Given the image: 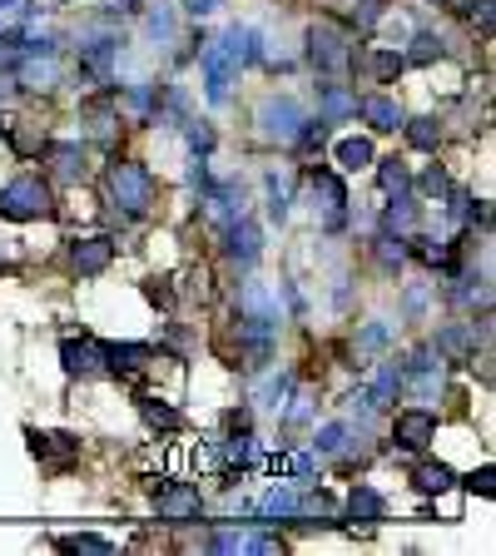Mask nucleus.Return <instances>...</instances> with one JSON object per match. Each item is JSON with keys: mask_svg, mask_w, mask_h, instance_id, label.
Wrapping results in <instances>:
<instances>
[{"mask_svg": "<svg viewBox=\"0 0 496 556\" xmlns=\"http://www.w3.org/2000/svg\"><path fill=\"white\" fill-rule=\"evenodd\" d=\"M0 214L15 219V224H30V219H55V194L45 179L35 174H20L0 189Z\"/></svg>", "mask_w": 496, "mask_h": 556, "instance_id": "nucleus-1", "label": "nucleus"}, {"mask_svg": "<svg viewBox=\"0 0 496 556\" xmlns=\"http://www.w3.org/2000/svg\"><path fill=\"white\" fill-rule=\"evenodd\" d=\"M248 30H229L224 40H214L209 50H204V80H209V100L214 105H224L229 100V85H234V70L244 65L248 55Z\"/></svg>", "mask_w": 496, "mask_h": 556, "instance_id": "nucleus-2", "label": "nucleus"}, {"mask_svg": "<svg viewBox=\"0 0 496 556\" xmlns=\"http://www.w3.org/2000/svg\"><path fill=\"white\" fill-rule=\"evenodd\" d=\"M105 189H110V204L124 209V214H144L149 199H154V179H149V169H144V164H129V159H115V164H110Z\"/></svg>", "mask_w": 496, "mask_h": 556, "instance_id": "nucleus-3", "label": "nucleus"}, {"mask_svg": "<svg viewBox=\"0 0 496 556\" xmlns=\"http://www.w3.org/2000/svg\"><path fill=\"white\" fill-rule=\"evenodd\" d=\"M308 60H313L318 70L348 65V30H343L338 20H318V25L308 30Z\"/></svg>", "mask_w": 496, "mask_h": 556, "instance_id": "nucleus-4", "label": "nucleus"}, {"mask_svg": "<svg viewBox=\"0 0 496 556\" xmlns=\"http://www.w3.org/2000/svg\"><path fill=\"white\" fill-rule=\"evenodd\" d=\"M392 437H397V447H407V452H422V447L437 437V417L427 413V408H407V413H397V427H392Z\"/></svg>", "mask_w": 496, "mask_h": 556, "instance_id": "nucleus-5", "label": "nucleus"}, {"mask_svg": "<svg viewBox=\"0 0 496 556\" xmlns=\"http://www.w3.org/2000/svg\"><path fill=\"white\" fill-rule=\"evenodd\" d=\"M258 120H263V135L268 139H298L303 135V125H308L303 110H298L293 100H268Z\"/></svg>", "mask_w": 496, "mask_h": 556, "instance_id": "nucleus-6", "label": "nucleus"}, {"mask_svg": "<svg viewBox=\"0 0 496 556\" xmlns=\"http://www.w3.org/2000/svg\"><path fill=\"white\" fill-rule=\"evenodd\" d=\"M110 259H115V239H105V234H100V239H75V249H70V269L85 278L105 274Z\"/></svg>", "mask_w": 496, "mask_h": 556, "instance_id": "nucleus-7", "label": "nucleus"}, {"mask_svg": "<svg viewBox=\"0 0 496 556\" xmlns=\"http://www.w3.org/2000/svg\"><path fill=\"white\" fill-rule=\"evenodd\" d=\"M199 512H204V502H199V492L189 482H174V487L159 492V517L164 522H194Z\"/></svg>", "mask_w": 496, "mask_h": 556, "instance_id": "nucleus-8", "label": "nucleus"}, {"mask_svg": "<svg viewBox=\"0 0 496 556\" xmlns=\"http://www.w3.org/2000/svg\"><path fill=\"white\" fill-rule=\"evenodd\" d=\"M60 358H65V373H75V378H95V373L105 368V348H100V343H75V338H65V343H60Z\"/></svg>", "mask_w": 496, "mask_h": 556, "instance_id": "nucleus-9", "label": "nucleus"}, {"mask_svg": "<svg viewBox=\"0 0 496 556\" xmlns=\"http://www.w3.org/2000/svg\"><path fill=\"white\" fill-rule=\"evenodd\" d=\"M30 447H35V457H40V462H50L55 472H60L65 462H75V457H80V442H75V437H65V432H55V437L30 432Z\"/></svg>", "mask_w": 496, "mask_h": 556, "instance_id": "nucleus-10", "label": "nucleus"}, {"mask_svg": "<svg viewBox=\"0 0 496 556\" xmlns=\"http://www.w3.org/2000/svg\"><path fill=\"white\" fill-rule=\"evenodd\" d=\"M353 110L368 120L372 130H402V110L387 95H363V100H353Z\"/></svg>", "mask_w": 496, "mask_h": 556, "instance_id": "nucleus-11", "label": "nucleus"}, {"mask_svg": "<svg viewBox=\"0 0 496 556\" xmlns=\"http://www.w3.org/2000/svg\"><path fill=\"white\" fill-rule=\"evenodd\" d=\"M50 174H55L60 184L85 179V149H80V144H55V149H50Z\"/></svg>", "mask_w": 496, "mask_h": 556, "instance_id": "nucleus-12", "label": "nucleus"}, {"mask_svg": "<svg viewBox=\"0 0 496 556\" xmlns=\"http://www.w3.org/2000/svg\"><path fill=\"white\" fill-rule=\"evenodd\" d=\"M313 194H323V209H328V229H338L343 224V204H348V194H343V179L338 174H313Z\"/></svg>", "mask_w": 496, "mask_h": 556, "instance_id": "nucleus-13", "label": "nucleus"}, {"mask_svg": "<svg viewBox=\"0 0 496 556\" xmlns=\"http://www.w3.org/2000/svg\"><path fill=\"white\" fill-rule=\"evenodd\" d=\"M348 517H353V522H377V517H382V497H377L372 487H353V497H348Z\"/></svg>", "mask_w": 496, "mask_h": 556, "instance_id": "nucleus-14", "label": "nucleus"}, {"mask_svg": "<svg viewBox=\"0 0 496 556\" xmlns=\"http://www.w3.org/2000/svg\"><path fill=\"white\" fill-rule=\"evenodd\" d=\"M368 164H372V144H368V139H343V144H338V169L358 174V169H368Z\"/></svg>", "mask_w": 496, "mask_h": 556, "instance_id": "nucleus-15", "label": "nucleus"}, {"mask_svg": "<svg viewBox=\"0 0 496 556\" xmlns=\"http://www.w3.org/2000/svg\"><path fill=\"white\" fill-rule=\"evenodd\" d=\"M437 353H457V358H472L477 353V338H472V328H447L442 338H437Z\"/></svg>", "mask_w": 496, "mask_h": 556, "instance_id": "nucleus-16", "label": "nucleus"}, {"mask_svg": "<svg viewBox=\"0 0 496 556\" xmlns=\"http://www.w3.org/2000/svg\"><path fill=\"white\" fill-rule=\"evenodd\" d=\"M412 482H417L422 492H447V487H452V467H442V462H422V467L412 472Z\"/></svg>", "mask_w": 496, "mask_h": 556, "instance_id": "nucleus-17", "label": "nucleus"}, {"mask_svg": "<svg viewBox=\"0 0 496 556\" xmlns=\"http://www.w3.org/2000/svg\"><path fill=\"white\" fill-rule=\"evenodd\" d=\"M397 70H402V55H397V50H372L368 55V75L377 80V85L397 80Z\"/></svg>", "mask_w": 496, "mask_h": 556, "instance_id": "nucleus-18", "label": "nucleus"}, {"mask_svg": "<svg viewBox=\"0 0 496 556\" xmlns=\"http://www.w3.org/2000/svg\"><path fill=\"white\" fill-rule=\"evenodd\" d=\"M20 80H25L30 90H50V85L60 80V65H55V60H30V65L20 70Z\"/></svg>", "mask_w": 496, "mask_h": 556, "instance_id": "nucleus-19", "label": "nucleus"}, {"mask_svg": "<svg viewBox=\"0 0 496 556\" xmlns=\"http://www.w3.org/2000/svg\"><path fill=\"white\" fill-rule=\"evenodd\" d=\"M407 130V144L412 149H437V139H442V125L437 120H412V125H402Z\"/></svg>", "mask_w": 496, "mask_h": 556, "instance_id": "nucleus-20", "label": "nucleus"}, {"mask_svg": "<svg viewBox=\"0 0 496 556\" xmlns=\"http://www.w3.org/2000/svg\"><path fill=\"white\" fill-rule=\"evenodd\" d=\"M407 184H412L407 164H402V159H387V164H382V194H397V199H402Z\"/></svg>", "mask_w": 496, "mask_h": 556, "instance_id": "nucleus-21", "label": "nucleus"}, {"mask_svg": "<svg viewBox=\"0 0 496 556\" xmlns=\"http://www.w3.org/2000/svg\"><path fill=\"white\" fill-rule=\"evenodd\" d=\"M234 254H239L244 264H253V259H258V229H253L248 219H239V224H234Z\"/></svg>", "mask_w": 496, "mask_h": 556, "instance_id": "nucleus-22", "label": "nucleus"}, {"mask_svg": "<svg viewBox=\"0 0 496 556\" xmlns=\"http://www.w3.org/2000/svg\"><path fill=\"white\" fill-rule=\"evenodd\" d=\"M60 552H115V547H110V542H105V537H60Z\"/></svg>", "mask_w": 496, "mask_h": 556, "instance_id": "nucleus-23", "label": "nucleus"}, {"mask_svg": "<svg viewBox=\"0 0 496 556\" xmlns=\"http://www.w3.org/2000/svg\"><path fill=\"white\" fill-rule=\"evenodd\" d=\"M412 45H417V50H412V65H427V60L442 55V40H437V35H417Z\"/></svg>", "mask_w": 496, "mask_h": 556, "instance_id": "nucleus-24", "label": "nucleus"}, {"mask_svg": "<svg viewBox=\"0 0 496 556\" xmlns=\"http://www.w3.org/2000/svg\"><path fill=\"white\" fill-rule=\"evenodd\" d=\"M422 194H427V199H442V194H447V174H442V169H427V174H422Z\"/></svg>", "mask_w": 496, "mask_h": 556, "instance_id": "nucleus-25", "label": "nucleus"}, {"mask_svg": "<svg viewBox=\"0 0 496 556\" xmlns=\"http://www.w3.org/2000/svg\"><path fill=\"white\" fill-rule=\"evenodd\" d=\"M417 254H422V264H447V244H437V239H417Z\"/></svg>", "mask_w": 496, "mask_h": 556, "instance_id": "nucleus-26", "label": "nucleus"}, {"mask_svg": "<svg viewBox=\"0 0 496 556\" xmlns=\"http://www.w3.org/2000/svg\"><path fill=\"white\" fill-rule=\"evenodd\" d=\"M144 417H149L154 427H179V413H169V408H154V398H144Z\"/></svg>", "mask_w": 496, "mask_h": 556, "instance_id": "nucleus-27", "label": "nucleus"}, {"mask_svg": "<svg viewBox=\"0 0 496 556\" xmlns=\"http://www.w3.org/2000/svg\"><path fill=\"white\" fill-rule=\"evenodd\" d=\"M492 482H496L492 467H482V472H472V477H467V487H472V492H482V497H492V492H496Z\"/></svg>", "mask_w": 496, "mask_h": 556, "instance_id": "nucleus-28", "label": "nucleus"}, {"mask_svg": "<svg viewBox=\"0 0 496 556\" xmlns=\"http://www.w3.org/2000/svg\"><path fill=\"white\" fill-rule=\"evenodd\" d=\"M214 5H219V0H189V10H194V15H209Z\"/></svg>", "mask_w": 496, "mask_h": 556, "instance_id": "nucleus-29", "label": "nucleus"}]
</instances>
